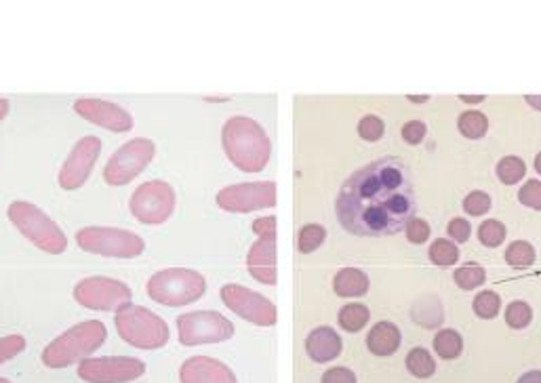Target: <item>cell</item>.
I'll return each mask as SVG.
<instances>
[{
    "instance_id": "35",
    "label": "cell",
    "mask_w": 541,
    "mask_h": 383,
    "mask_svg": "<svg viewBox=\"0 0 541 383\" xmlns=\"http://www.w3.org/2000/svg\"><path fill=\"white\" fill-rule=\"evenodd\" d=\"M464 209L468 215H474V217L485 215V213L491 209V198H488L487 192H480V190L470 192L464 198Z\"/></svg>"
},
{
    "instance_id": "25",
    "label": "cell",
    "mask_w": 541,
    "mask_h": 383,
    "mask_svg": "<svg viewBox=\"0 0 541 383\" xmlns=\"http://www.w3.org/2000/svg\"><path fill=\"white\" fill-rule=\"evenodd\" d=\"M458 127H459L461 135H466L468 139H480L482 135L487 133L488 120L485 114L478 112V110H468V112L459 116Z\"/></svg>"
},
{
    "instance_id": "47",
    "label": "cell",
    "mask_w": 541,
    "mask_h": 383,
    "mask_svg": "<svg viewBox=\"0 0 541 383\" xmlns=\"http://www.w3.org/2000/svg\"><path fill=\"white\" fill-rule=\"evenodd\" d=\"M411 101H428V97H409Z\"/></svg>"
},
{
    "instance_id": "27",
    "label": "cell",
    "mask_w": 541,
    "mask_h": 383,
    "mask_svg": "<svg viewBox=\"0 0 541 383\" xmlns=\"http://www.w3.org/2000/svg\"><path fill=\"white\" fill-rule=\"evenodd\" d=\"M525 173H527V167L518 156H506V158H501L498 165V177L501 184L506 186L518 184V181L525 177Z\"/></svg>"
},
{
    "instance_id": "32",
    "label": "cell",
    "mask_w": 541,
    "mask_h": 383,
    "mask_svg": "<svg viewBox=\"0 0 541 383\" xmlns=\"http://www.w3.org/2000/svg\"><path fill=\"white\" fill-rule=\"evenodd\" d=\"M533 321V310L529 303L525 302H512L510 306L506 308V322L510 324L512 329H527Z\"/></svg>"
},
{
    "instance_id": "14",
    "label": "cell",
    "mask_w": 541,
    "mask_h": 383,
    "mask_svg": "<svg viewBox=\"0 0 541 383\" xmlns=\"http://www.w3.org/2000/svg\"><path fill=\"white\" fill-rule=\"evenodd\" d=\"M221 302L238 314L243 321L257 324V327H272L276 322V306L264 295L243 287V284H224L221 287Z\"/></svg>"
},
{
    "instance_id": "36",
    "label": "cell",
    "mask_w": 541,
    "mask_h": 383,
    "mask_svg": "<svg viewBox=\"0 0 541 383\" xmlns=\"http://www.w3.org/2000/svg\"><path fill=\"white\" fill-rule=\"evenodd\" d=\"M518 200H520V205L529 206V209L541 211V181L539 179L527 181V184L520 187Z\"/></svg>"
},
{
    "instance_id": "41",
    "label": "cell",
    "mask_w": 541,
    "mask_h": 383,
    "mask_svg": "<svg viewBox=\"0 0 541 383\" xmlns=\"http://www.w3.org/2000/svg\"><path fill=\"white\" fill-rule=\"evenodd\" d=\"M321 383H356V375L345 367H333L323 375Z\"/></svg>"
},
{
    "instance_id": "22",
    "label": "cell",
    "mask_w": 541,
    "mask_h": 383,
    "mask_svg": "<svg viewBox=\"0 0 541 383\" xmlns=\"http://www.w3.org/2000/svg\"><path fill=\"white\" fill-rule=\"evenodd\" d=\"M434 349L440 359L453 360L464 352V340L455 329H442L434 337Z\"/></svg>"
},
{
    "instance_id": "42",
    "label": "cell",
    "mask_w": 541,
    "mask_h": 383,
    "mask_svg": "<svg viewBox=\"0 0 541 383\" xmlns=\"http://www.w3.org/2000/svg\"><path fill=\"white\" fill-rule=\"evenodd\" d=\"M518 383H541V371H529V373H525L523 378L518 379Z\"/></svg>"
},
{
    "instance_id": "29",
    "label": "cell",
    "mask_w": 541,
    "mask_h": 383,
    "mask_svg": "<svg viewBox=\"0 0 541 383\" xmlns=\"http://www.w3.org/2000/svg\"><path fill=\"white\" fill-rule=\"evenodd\" d=\"M506 262L512 265V268H529V265L536 262V249L525 240H517L507 246L506 251Z\"/></svg>"
},
{
    "instance_id": "21",
    "label": "cell",
    "mask_w": 541,
    "mask_h": 383,
    "mask_svg": "<svg viewBox=\"0 0 541 383\" xmlns=\"http://www.w3.org/2000/svg\"><path fill=\"white\" fill-rule=\"evenodd\" d=\"M333 289L339 297H362L369 291V278L362 270L343 268L337 272Z\"/></svg>"
},
{
    "instance_id": "16",
    "label": "cell",
    "mask_w": 541,
    "mask_h": 383,
    "mask_svg": "<svg viewBox=\"0 0 541 383\" xmlns=\"http://www.w3.org/2000/svg\"><path fill=\"white\" fill-rule=\"evenodd\" d=\"M101 154V139H97L95 135H87L81 141H76V146L72 148L66 162L60 168V186L66 192L78 190L87 184L91 171H93L97 158Z\"/></svg>"
},
{
    "instance_id": "2",
    "label": "cell",
    "mask_w": 541,
    "mask_h": 383,
    "mask_svg": "<svg viewBox=\"0 0 541 383\" xmlns=\"http://www.w3.org/2000/svg\"><path fill=\"white\" fill-rule=\"evenodd\" d=\"M221 144L230 162L243 173L264 171L270 160L272 144L256 120L234 116L221 129Z\"/></svg>"
},
{
    "instance_id": "12",
    "label": "cell",
    "mask_w": 541,
    "mask_h": 383,
    "mask_svg": "<svg viewBox=\"0 0 541 383\" xmlns=\"http://www.w3.org/2000/svg\"><path fill=\"white\" fill-rule=\"evenodd\" d=\"M146 373V362L133 356H100L78 365V378L87 383H129Z\"/></svg>"
},
{
    "instance_id": "5",
    "label": "cell",
    "mask_w": 541,
    "mask_h": 383,
    "mask_svg": "<svg viewBox=\"0 0 541 383\" xmlns=\"http://www.w3.org/2000/svg\"><path fill=\"white\" fill-rule=\"evenodd\" d=\"M6 215L32 244L49 255H62L68 249L66 234L41 206L25 203V200H15L6 209Z\"/></svg>"
},
{
    "instance_id": "1",
    "label": "cell",
    "mask_w": 541,
    "mask_h": 383,
    "mask_svg": "<svg viewBox=\"0 0 541 383\" xmlns=\"http://www.w3.org/2000/svg\"><path fill=\"white\" fill-rule=\"evenodd\" d=\"M337 219L354 236H394L417 213L411 168L396 156H382L350 175L337 196Z\"/></svg>"
},
{
    "instance_id": "18",
    "label": "cell",
    "mask_w": 541,
    "mask_h": 383,
    "mask_svg": "<svg viewBox=\"0 0 541 383\" xmlns=\"http://www.w3.org/2000/svg\"><path fill=\"white\" fill-rule=\"evenodd\" d=\"M181 383H238L237 375L227 365L208 359V356H192L179 369Z\"/></svg>"
},
{
    "instance_id": "11",
    "label": "cell",
    "mask_w": 541,
    "mask_h": 383,
    "mask_svg": "<svg viewBox=\"0 0 541 383\" xmlns=\"http://www.w3.org/2000/svg\"><path fill=\"white\" fill-rule=\"evenodd\" d=\"M133 291L125 282L106 276L84 278L74 287V300L78 306L97 311H119L131 303Z\"/></svg>"
},
{
    "instance_id": "37",
    "label": "cell",
    "mask_w": 541,
    "mask_h": 383,
    "mask_svg": "<svg viewBox=\"0 0 541 383\" xmlns=\"http://www.w3.org/2000/svg\"><path fill=\"white\" fill-rule=\"evenodd\" d=\"M358 135H361L364 141L382 139L383 120L377 119V116H373V114L364 116V119H361V122H358Z\"/></svg>"
},
{
    "instance_id": "17",
    "label": "cell",
    "mask_w": 541,
    "mask_h": 383,
    "mask_svg": "<svg viewBox=\"0 0 541 383\" xmlns=\"http://www.w3.org/2000/svg\"><path fill=\"white\" fill-rule=\"evenodd\" d=\"M74 112L81 119L93 122V125L106 129L112 133H127L133 129V116L121 108L119 103L103 100H78Z\"/></svg>"
},
{
    "instance_id": "43",
    "label": "cell",
    "mask_w": 541,
    "mask_h": 383,
    "mask_svg": "<svg viewBox=\"0 0 541 383\" xmlns=\"http://www.w3.org/2000/svg\"><path fill=\"white\" fill-rule=\"evenodd\" d=\"M525 101L529 103L531 108H536V110H539V112H541V95H527Z\"/></svg>"
},
{
    "instance_id": "26",
    "label": "cell",
    "mask_w": 541,
    "mask_h": 383,
    "mask_svg": "<svg viewBox=\"0 0 541 383\" xmlns=\"http://www.w3.org/2000/svg\"><path fill=\"white\" fill-rule=\"evenodd\" d=\"M453 278H455V282H458L459 289L474 291L487 281V272H485V268H480L478 263H466V265H461V268L455 270Z\"/></svg>"
},
{
    "instance_id": "9",
    "label": "cell",
    "mask_w": 541,
    "mask_h": 383,
    "mask_svg": "<svg viewBox=\"0 0 541 383\" xmlns=\"http://www.w3.org/2000/svg\"><path fill=\"white\" fill-rule=\"evenodd\" d=\"M178 333L181 346H208L230 340L234 324L219 311H188L178 318Z\"/></svg>"
},
{
    "instance_id": "13",
    "label": "cell",
    "mask_w": 541,
    "mask_h": 383,
    "mask_svg": "<svg viewBox=\"0 0 541 383\" xmlns=\"http://www.w3.org/2000/svg\"><path fill=\"white\" fill-rule=\"evenodd\" d=\"M259 240L246 259L251 276L262 284H276V217H262L253 224Z\"/></svg>"
},
{
    "instance_id": "24",
    "label": "cell",
    "mask_w": 541,
    "mask_h": 383,
    "mask_svg": "<svg viewBox=\"0 0 541 383\" xmlns=\"http://www.w3.org/2000/svg\"><path fill=\"white\" fill-rule=\"evenodd\" d=\"M407 369L411 371V375H415V378L428 379L432 378L436 371V362L432 360V356H430L428 349L415 348L407 354Z\"/></svg>"
},
{
    "instance_id": "4",
    "label": "cell",
    "mask_w": 541,
    "mask_h": 383,
    "mask_svg": "<svg viewBox=\"0 0 541 383\" xmlns=\"http://www.w3.org/2000/svg\"><path fill=\"white\" fill-rule=\"evenodd\" d=\"M150 300L167 308L190 306L207 291L205 276L190 268H165L150 278L146 284Z\"/></svg>"
},
{
    "instance_id": "44",
    "label": "cell",
    "mask_w": 541,
    "mask_h": 383,
    "mask_svg": "<svg viewBox=\"0 0 541 383\" xmlns=\"http://www.w3.org/2000/svg\"><path fill=\"white\" fill-rule=\"evenodd\" d=\"M9 114V101L6 100H0V122L5 120V116Z\"/></svg>"
},
{
    "instance_id": "20",
    "label": "cell",
    "mask_w": 541,
    "mask_h": 383,
    "mask_svg": "<svg viewBox=\"0 0 541 383\" xmlns=\"http://www.w3.org/2000/svg\"><path fill=\"white\" fill-rule=\"evenodd\" d=\"M401 330L394 322H377L367 335V346L375 356H392L401 348Z\"/></svg>"
},
{
    "instance_id": "10",
    "label": "cell",
    "mask_w": 541,
    "mask_h": 383,
    "mask_svg": "<svg viewBox=\"0 0 541 383\" xmlns=\"http://www.w3.org/2000/svg\"><path fill=\"white\" fill-rule=\"evenodd\" d=\"M131 215L140 224L160 225L165 224L175 211V190L167 181L154 179L141 184L133 192L131 203H129Z\"/></svg>"
},
{
    "instance_id": "39",
    "label": "cell",
    "mask_w": 541,
    "mask_h": 383,
    "mask_svg": "<svg viewBox=\"0 0 541 383\" xmlns=\"http://www.w3.org/2000/svg\"><path fill=\"white\" fill-rule=\"evenodd\" d=\"M423 138H426V125H423L421 120H411L402 127V139H405L407 144L417 146L421 144Z\"/></svg>"
},
{
    "instance_id": "30",
    "label": "cell",
    "mask_w": 541,
    "mask_h": 383,
    "mask_svg": "<svg viewBox=\"0 0 541 383\" xmlns=\"http://www.w3.org/2000/svg\"><path fill=\"white\" fill-rule=\"evenodd\" d=\"M430 259H432L436 265L458 263V259H459L458 244L451 243V240L439 238L436 243H432V246H430Z\"/></svg>"
},
{
    "instance_id": "45",
    "label": "cell",
    "mask_w": 541,
    "mask_h": 383,
    "mask_svg": "<svg viewBox=\"0 0 541 383\" xmlns=\"http://www.w3.org/2000/svg\"><path fill=\"white\" fill-rule=\"evenodd\" d=\"M461 101H466V103H480V101H485V97H482V95H478V97L461 95Z\"/></svg>"
},
{
    "instance_id": "15",
    "label": "cell",
    "mask_w": 541,
    "mask_h": 383,
    "mask_svg": "<svg viewBox=\"0 0 541 383\" xmlns=\"http://www.w3.org/2000/svg\"><path fill=\"white\" fill-rule=\"evenodd\" d=\"M217 205L227 213L270 209L276 205V184L274 181H253V184L227 186L217 194Z\"/></svg>"
},
{
    "instance_id": "8",
    "label": "cell",
    "mask_w": 541,
    "mask_h": 383,
    "mask_svg": "<svg viewBox=\"0 0 541 383\" xmlns=\"http://www.w3.org/2000/svg\"><path fill=\"white\" fill-rule=\"evenodd\" d=\"M156 154V146L148 138H135L121 146L112 156H110L106 168H103V179L108 186H127L141 175L150 167Z\"/></svg>"
},
{
    "instance_id": "7",
    "label": "cell",
    "mask_w": 541,
    "mask_h": 383,
    "mask_svg": "<svg viewBox=\"0 0 541 383\" xmlns=\"http://www.w3.org/2000/svg\"><path fill=\"white\" fill-rule=\"evenodd\" d=\"M76 244L84 253L112 259H133L146 251V243L135 232L106 225H89L76 232Z\"/></svg>"
},
{
    "instance_id": "40",
    "label": "cell",
    "mask_w": 541,
    "mask_h": 383,
    "mask_svg": "<svg viewBox=\"0 0 541 383\" xmlns=\"http://www.w3.org/2000/svg\"><path fill=\"white\" fill-rule=\"evenodd\" d=\"M470 234H472V228H470V224L466 222V219L455 217L453 222L449 224V236H451L455 243H468Z\"/></svg>"
},
{
    "instance_id": "33",
    "label": "cell",
    "mask_w": 541,
    "mask_h": 383,
    "mask_svg": "<svg viewBox=\"0 0 541 383\" xmlns=\"http://www.w3.org/2000/svg\"><path fill=\"white\" fill-rule=\"evenodd\" d=\"M478 240L485 246H499L506 240V228L504 224L488 219L478 228Z\"/></svg>"
},
{
    "instance_id": "23",
    "label": "cell",
    "mask_w": 541,
    "mask_h": 383,
    "mask_svg": "<svg viewBox=\"0 0 541 383\" xmlns=\"http://www.w3.org/2000/svg\"><path fill=\"white\" fill-rule=\"evenodd\" d=\"M371 318V311L367 306H362V303H348V306H343L339 310V327L343 330H348V333H356V330H361L362 327H367Z\"/></svg>"
},
{
    "instance_id": "31",
    "label": "cell",
    "mask_w": 541,
    "mask_h": 383,
    "mask_svg": "<svg viewBox=\"0 0 541 383\" xmlns=\"http://www.w3.org/2000/svg\"><path fill=\"white\" fill-rule=\"evenodd\" d=\"M472 308L476 311V316L485 318V321H491V318H495L499 314L501 300H499L498 293H493V291H482V293H478L474 297Z\"/></svg>"
},
{
    "instance_id": "19",
    "label": "cell",
    "mask_w": 541,
    "mask_h": 383,
    "mask_svg": "<svg viewBox=\"0 0 541 383\" xmlns=\"http://www.w3.org/2000/svg\"><path fill=\"white\" fill-rule=\"evenodd\" d=\"M305 352L318 365L335 360L342 354V337L331 327H318L305 340Z\"/></svg>"
},
{
    "instance_id": "28",
    "label": "cell",
    "mask_w": 541,
    "mask_h": 383,
    "mask_svg": "<svg viewBox=\"0 0 541 383\" xmlns=\"http://www.w3.org/2000/svg\"><path fill=\"white\" fill-rule=\"evenodd\" d=\"M324 238H327V230H324L323 225H318V224L304 225V228L299 230V236H297V249L308 255V253H314L318 246L324 243Z\"/></svg>"
},
{
    "instance_id": "3",
    "label": "cell",
    "mask_w": 541,
    "mask_h": 383,
    "mask_svg": "<svg viewBox=\"0 0 541 383\" xmlns=\"http://www.w3.org/2000/svg\"><path fill=\"white\" fill-rule=\"evenodd\" d=\"M108 330L100 321H84L68 329L66 333L55 337L43 349V362L49 369H63L89 359L97 348L106 341Z\"/></svg>"
},
{
    "instance_id": "48",
    "label": "cell",
    "mask_w": 541,
    "mask_h": 383,
    "mask_svg": "<svg viewBox=\"0 0 541 383\" xmlns=\"http://www.w3.org/2000/svg\"><path fill=\"white\" fill-rule=\"evenodd\" d=\"M0 383H11V381H9V379H3V378H0Z\"/></svg>"
},
{
    "instance_id": "46",
    "label": "cell",
    "mask_w": 541,
    "mask_h": 383,
    "mask_svg": "<svg viewBox=\"0 0 541 383\" xmlns=\"http://www.w3.org/2000/svg\"><path fill=\"white\" fill-rule=\"evenodd\" d=\"M536 171L541 175V152L537 154V158H536Z\"/></svg>"
},
{
    "instance_id": "6",
    "label": "cell",
    "mask_w": 541,
    "mask_h": 383,
    "mask_svg": "<svg viewBox=\"0 0 541 383\" xmlns=\"http://www.w3.org/2000/svg\"><path fill=\"white\" fill-rule=\"evenodd\" d=\"M116 330L129 346L137 349H159L169 341V324L143 306L127 303L116 311Z\"/></svg>"
},
{
    "instance_id": "38",
    "label": "cell",
    "mask_w": 541,
    "mask_h": 383,
    "mask_svg": "<svg viewBox=\"0 0 541 383\" xmlns=\"http://www.w3.org/2000/svg\"><path fill=\"white\" fill-rule=\"evenodd\" d=\"M405 230H407V238L413 244H423L430 238V225H428V222H423V219H420V217L411 219Z\"/></svg>"
},
{
    "instance_id": "34",
    "label": "cell",
    "mask_w": 541,
    "mask_h": 383,
    "mask_svg": "<svg viewBox=\"0 0 541 383\" xmlns=\"http://www.w3.org/2000/svg\"><path fill=\"white\" fill-rule=\"evenodd\" d=\"M25 349L24 335H6L0 337V365L15 359L17 354H22Z\"/></svg>"
}]
</instances>
